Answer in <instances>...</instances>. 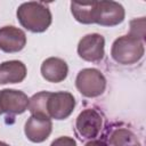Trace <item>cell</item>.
<instances>
[{"mask_svg":"<svg viewBox=\"0 0 146 146\" xmlns=\"http://www.w3.org/2000/svg\"><path fill=\"white\" fill-rule=\"evenodd\" d=\"M19 24L30 32L42 33L52 22V15L48 5L40 1H27L18 6L16 11Z\"/></svg>","mask_w":146,"mask_h":146,"instance_id":"1","label":"cell"},{"mask_svg":"<svg viewBox=\"0 0 146 146\" xmlns=\"http://www.w3.org/2000/svg\"><path fill=\"white\" fill-rule=\"evenodd\" d=\"M144 52V42L129 34L115 39L111 48L113 60L121 65H132L138 63L143 58Z\"/></svg>","mask_w":146,"mask_h":146,"instance_id":"2","label":"cell"},{"mask_svg":"<svg viewBox=\"0 0 146 146\" xmlns=\"http://www.w3.org/2000/svg\"><path fill=\"white\" fill-rule=\"evenodd\" d=\"M75 87L78 91L87 98H96L104 94L106 89V78L94 67L81 70L75 78Z\"/></svg>","mask_w":146,"mask_h":146,"instance_id":"3","label":"cell"},{"mask_svg":"<svg viewBox=\"0 0 146 146\" xmlns=\"http://www.w3.org/2000/svg\"><path fill=\"white\" fill-rule=\"evenodd\" d=\"M102 128L103 117L95 108L83 110L75 120V135L83 141L96 139Z\"/></svg>","mask_w":146,"mask_h":146,"instance_id":"4","label":"cell"},{"mask_svg":"<svg viewBox=\"0 0 146 146\" xmlns=\"http://www.w3.org/2000/svg\"><path fill=\"white\" fill-rule=\"evenodd\" d=\"M75 98L68 91L50 92L47 99V115L55 120L67 119L75 108Z\"/></svg>","mask_w":146,"mask_h":146,"instance_id":"5","label":"cell"},{"mask_svg":"<svg viewBox=\"0 0 146 146\" xmlns=\"http://www.w3.org/2000/svg\"><path fill=\"white\" fill-rule=\"evenodd\" d=\"M125 11L121 3L112 0L96 1L95 24L100 26H116L124 21Z\"/></svg>","mask_w":146,"mask_h":146,"instance_id":"6","label":"cell"},{"mask_svg":"<svg viewBox=\"0 0 146 146\" xmlns=\"http://www.w3.org/2000/svg\"><path fill=\"white\" fill-rule=\"evenodd\" d=\"M76 51L86 62H100L105 56V39L99 33L86 34L80 39Z\"/></svg>","mask_w":146,"mask_h":146,"instance_id":"7","label":"cell"},{"mask_svg":"<svg viewBox=\"0 0 146 146\" xmlns=\"http://www.w3.org/2000/svg\"><path fill=\"white\" fill-rule=\"evenodd\" d=\"M52 130L51 119L42 114H31L24 125V133L32 143H43Z\"/></svg>","mask_w":146,"mask_h":146,"instance_id":"8","label":"cell"},{"mask_svg":"<svg viewBox=\"0 0 146 146\" xmlns=\"http://www.w3.org/2000/svg\"><path fill=\"white\" fill-rule=\"evenodd\" d=\"M30 98L21 90L3 89L0 90V108L8 115L23 114L29 107Z\"/></svg>","mask_w":146,"mask_h":146,"instance_id":"9","label":"cell"},{"mask_svg":"<svg viewBox=\"0 0 146 146\" xmlns=\"http://www.w3.org/2000/svg\"><path fill=\"white\" fill-rule=\"evenodd\" d=\"M26 44V34L23 30L7 25L0 27V49L7 54H14L23 50Z\"/></svg>","mask_w":146,"mask_h":146,"instance_id":"10","label":"cell"},{"mask_svg":"<svg viewBox=\"0 0 146 146\" xmlns=\"http://www.w3.org/2000/svg\"><path fill=\"white\" fill-rule=\"evenodd\" d=\"M40 72L46 81L59 83L67 78L68 66L67 63L59 57H48L42 62Z\"/></svg>","mask_w":146,"mask_h":146,"instance_id":"11","label":"cell"},{"mask_svg":"<svg viewBox=\"0 0 146 146\" xmlns=\"http://www.w3.org/2000/svg\"><path fill=\"white\" fill-rule=\"evenodd\" d=\"M27 70L22 60L13 59L0 64V84L21 83L26 78Z\"/></svg>","mask_w":146,"mask_h":146,"instance_id":"12","label":"cell"},{"mask_svg":"<svg viewBox=\"0 0 146 146\" xmlns=\"http://www.w3.org/2000/svg\"><path fill=\"white\" fill-rule=\"evenodd\" d=\"M107 146H141L137 136L128 128H114L106 141Z\"/></svg>","mask_w":146,"mask_h":146,"instance_id":"13","label":"cell"},{"mask_svg":"<svg viewBox=\"0 0 146 146\" xmlns=\"http://www.w3.org/2000/svg\"><path fill=\"white\" fill-rule=\"evenodd\" d=\"M71 13L76 22L81 24H95L96 1L94 2H71Z\"/></svg>","mask_w":146,"mask_h":146,"instance_id":"14","label":"cell"},{"mask_svg":"<svg viewBox=\"0 0 146 146\" xmlns=\"http://www.w3.org/2000/svg\"><path fill=\"white\" fill-rule=\"evenodd\" d=\"M49 94L50 91H40L38 94H34L30 98L27 110L31 112V114H42L48 116L46 106H47V99L49 97Z\"/></svg>","mask_w":146,"mask_h":146,"instance_id":"15","label":"cell"},{"mask_svg":"<svg viewBox=\"0 0 146 146\" xmlns=\"http://www.w3.org/2000/svg\"><path fill=\"white\" fill-rule=\"evenodd\" d=\"M129 35L137 38L144 42V40H145V17L135 18V19L130 21Z\"/></svg>","mask_w":146,"mask_h":146,"instance_id":"16","label":"cell"},{"mask_svg":"<svg viewBox=\"0 0 146 146\" xmlns=\"http://www.w3.org/2000/svg\"><path fill=\"white\" fill-rule=\"evenodd\" d=\"M50 146H78V145H76V141L73 137L60 136V137L56 138L55 140H52Z\"/></svg>","mask_w":146,"mask_h":146,"instance_id":"17","label":"cell"},{"mask_svg":"<svg viewBox=\"0 0 146 146\" xmlns=\"http://www.w3.org/2000/svg\"><path fill=\"white\" fill-rule=\"evenodd\" d=\"M84 146H107V144L103 139H92L89 140Z\"/></svg>","mask_w":146,"mask_h":146,"instance_id":"18","label":"cell"},{"mask_svg":"<svg viewBox=\"0 0 146 146\" xmlns=\"http://www.w3.org/2000/svg\"><path fill=\"white\" fill-rule=\"evenodd\" d=\"M0 146H10V145H8V144H6V143H3V141L0 140Z\"/></svg>","mask_w":146,"mask_h":146,"instance_id":"19","label":"cell"},{"mask_svg":"<svg viewBox=\"0 0 146 146\" xmlns=\"http://www.w3.org/2000/svg\"><path fill=\"white\" fill-rule=\"evenodd\" d=\"M1 114H2V111H1V108H0V115H1Z\"/></svg>","mask_w":146,"mask_h":146,"instance_id":"20","label":"cell"}]
</instances>
